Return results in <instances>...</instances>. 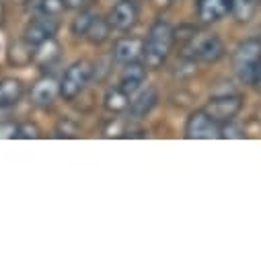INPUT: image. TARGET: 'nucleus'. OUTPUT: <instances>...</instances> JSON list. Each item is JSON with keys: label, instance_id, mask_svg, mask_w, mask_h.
<instances>
[{"label": "nucleus", "instance_id": "1", "mask_svg": "<svg viewBox=\"0 0 261 261\" xmlns=\"http://www.w3.org/2000/svg\"><path fill=\"white\" fill-rule=\"evenodd\" d=\"M173 43H175V29L163 19L156 21L144 39L142 58H144L146 68H150V70L163 68V64L167 62V58L173 49Z\"/></svg>", "mask_w": 261, "mask_h": 261}, {"label": "nucleus", "instance_id": "2", "mask_svg": "<svg viewBox=\"0 0 261 261\" xmlns=\"http://www.w3.org/2000/svg\"><path fill=\"white\" fill-rule=\"evenodd\" d=\"M261 64V39L249 37L241 41L232 54V70L241 83L253 85L255 72Z\"/></svg>", "mask_w": 261, "mask_h": 261}, {"label": "nucleus", "instance_id": "3", "mask_svg": "<svg viewBox=\"0 0 261 261\" xmlns=\"http://www.w3.org/2000/svg\"><path fill=\"white\" fill-rule=\"evenodd\" d=\"M93 79V64L87 60H79L66 68V72L60 79V97L64 101H72L76 99L85 87L89 85V81Z\"/></svg>", "mask_w": 261, "mask_h": 261}, {"label": "nucleus", "instance_id": "4", "mask_svg": "<svg viewBox=\"0 0 261 261\" xmlns=\"http://www.w3.org/2000/svg\"><path fill=\"white\" fill-rule=\"evenodd\" d=\"M189 51L193 60H202L206 64H214L224 58V43L214 33H195L189 41Z\"/></svg>", "mask_w": 261, "mask_h": 261}, {"label": "nucleus", "instance_id": "5", "mask_svg": "<svg viewBox=\"0 0 261 261\" xmlns=\"http://www.w3.org/2000/svg\"><path fill=\"white\" fill-rule=\"evenodd\" d=\"M243 109V97L241 95H218V97H212L204 111L216 121V123H228L237 117V113Z\"/></svg>", "mask_w": 261, "mask_h": 261}, {"label": "nucleus", "instance_id": "6", "mask_svg": "<svg viewBox=\"0 0 261 261\" xmlns=\"http://www.w3.org/2000/svg\"><path fill=\"white\" fill-rule=\"evenodd\" d=\"M185 136L189 140H212L220 138V123H216L204 109L193 111L185 123Z\"/></svg>", "mask_w": 261, "mask_h": 261}, {"label": "nucleus", "instance_id": "7", "mask_svg": "<svg viewBox=\"0 0 261 261\" xmlns=\"http://www.w3.org/2000/svg\"><path fill=\"white\" fill-rule=\"evenodd\" d=\"M109 23L115 31H132L138 23V7L136 0H119L113 5L111 13H109Z\"/></svg>", "mask_w": 261, "mask_h": 261}, {"label": "nucleus", "instance_id": "8", "mask_svg": "<svg viewBox=\"0 0 261 261\" xmlns=\"http://www.w3.org/2000/svg\"><path fill=\"white\" fill-rule=\"evenodd\" d=\"M56 29H58L56 19L41 15V17H37V19H33V21L25 27L23 41H27V43H31V45L35 47V45L47 41L49 37H54V35H56Z\"/></svg>", "mask_w": 261, "mask_h": 261}, {"label": "nucleus", "instance_id": "9", "mask_svg": "<svg viewBox=\"0 0 261 261\" xmlns=\"http://www.w3.org/2000/svg\"><path fill=\"white\" fill-rule=\"evenodd\" d=\"M144 83H146V64H140V62L125 64V68L119 76V87L127 95H134L144 87Z\"/></svg>", "mask_w": 261, "mask_h": 261}, {"label": "nucleus", "instance_id": "10", "mask_svg": "<svg viewBox=\"0 0 261 261\" xmlns=\"http://www.w3.org/2000/svg\"><path fill=\"white\" fill-rule=\"evenodd\" d=\"M144 51V39L140 37H121L117 39L113 47V58L119 64H129V62H138Z\"/></svg>", "mask_w": 261, "mask_h": 261}, {"label": "nucleus", "instance_id": "11", "mask_svg": "<svg viewBox=\"0 0 261 261\" xmlns=\"http://www.w3.org/2000/svg\"><path fill=\"white\" fill-rule=\"evenodd\" d=\"M232 9V0H198V17L202 23L210 25L226 17Z\"/></svg>", "mask_w": 261, "mask_h": 261}, {"label": "nucleus", "instance_id": "12", "mask_svg": "<svg viewBox=\"0 0 261 261\" xmlns=\"http://www.w3.org/2000/svg\"><path fill=\"white\" fill-rule=\"evenodd\" d=\"M60 95V83H56L51 76H45L37 81L31 89V103L35 107H49L56 97Z\"/></svg>", "mask_w": 261, "mask_h": 261}, {"label": "nucleus", "instance_id": "13", "mask_svg": "<svg viewBox=\"0 0 261 261\" xmlns=\"http://www.w3.org/2000/svg\"><path fill=\"white\" fill-rule=\"evenodd\" d=\"M156 101H159L156 89L154 87H144L136 93L134 99H129V113H132L134 117H144L154 109Z\"/></svg>", "mask_w": 261, "mask_h": 261}, {"label": "nucleus", "instance_id": "14", "mask_svg": "<svg viewBox=\"0 0 261 261\" xmlns=\"http://www.w3.org/2000/svg\"><path fill=\"white\" fill-rule=\"evenodd\" d=\"M21 95H23V83L19 79H3L0 81V109L17 105Z\"/></svg>", "mask_w": 261, "mask_h": 261}, {"label": "nucleus", "instance_id": "15", "mask_svg": "<svg viewBox=\"0 0 261 261\" xmlns=\"http://www.w3.org/2000/svg\"><path fill=\"white\" fill-rule=\"evenodd\" d=\"M58 56H60V45H58V41L54 37H49L47 41L35 45L33 62L39 64L41 68H45V66H51V64L58 60Z\"/></svg>", "mask_w": 261, "mask_h": 261}, {"label": "nucleus", "instance_id": "16", "mask_svg": "<svg viewBox=\"0 0 261 261\" xmlns=\"http://www.w3.org/2000/svg\"><path fill=\"white\" fill-rule=\"evenodd\" d=\"M111 29H113V27H111L109 19H103V17L95 15L93 21H91V25H89V29H87V33H85V37H87L91 43L99 45V43H103V41L109 39Z\"/></svg>", "mask_w": 261, "mask_h": 261}, {"label": "nucleus", "instance_id": "17", "mask_svg": "<svg viewBox=\"0 0 261 261\" xmlns=\"http://www.w3.org/2000/svg\"><path fill=\"white\" fill-rule=\"evenodd\" d=\"M129 107V95L121 89V87H113L105 93V109L111 113H119L125 111Z\"/></svg>", "mask_w": 261, "mask_h": 261}, {"label": "nucleus", "instance_id": "18", "mask_svg": "<svg viewBox=\"0 0 261 261\" xmlns=\"http://www.w3.org/2000/svg\"><path fill=\"white\" fill-rule=\"evenodd\" d=\"M259 0H232V9L230 15L239 21V23H247L253 19L255 11H257Z\"/></svg>", "mask_w": 261, "mask_h": 261}, {"label": "nucleus", "instance_id": "19", "mask_svg": "<svg viewBox=\"0 0 261 261\" xmlns=\"http://www.w3.org/2000/svg\"><path fill=\"white\" fill-rule=\"evenodd\" d=\"M37 13L39 15H45V17H60L64 11L68 9L66 5V0H37V5H35Z\"/></svg>", "mask_w": 261, "mask_h": 261}, {"label": "nucleus", "instance_id": "20", "mask_svg": "<svg viewBox=\"0 0 261 261\" xmlns=\"http://www.w3.org/2000/svg\"><path fill=\"white\" fill-rule=\"evenodd\" d=\"M93 17H95V13H91V11H81V15L72 21V33L74 35H83L85 37V33H87V29H89V25H91V21H93Z\"/></svg>", "mask_w": 261, "mask_h": 261}, {"label": "nucleus", "instance_id": "21", "mask_svg": "<svg viewBox=\"0 0 261 261\" xmlns=\"http://www.w3.org/2000/svg\"><path fill=\"white\" fill-rule=\"evenodd\" d=\"M39 127L35 123H21L15 129V138H23V140H31V138H39Z\"/></svg>", "mask_w": 261, "mask_h": 261}, {"label": "nucleus", "instance_id": "22", "mask_svg": "<svg viewBox=\"0 0 261 261\" xmlns=\"http://www.w3.org/2000/svg\"><path fill=\"white\" fill-rule=\"evenodd\" d=\"M56 136L58 138H72V136H76V125L74 123H70L68 119H64V121H60V125H58V129H56Z\"/></svg>", "mask_w": 261, "mask_h": 261}, {"label": "nucleus", "instance_id": "23", "mask_svg": "<svg viewBox=\"0 0 261 261\" xmlns=\"http://www.w3.org/2000/svg\"><path fill=\"white\" fill-rule=\"evenodd\" d=\"M243 136H245V134H243V129L234 127L232 121L220 125V138H243Z\"/></svg>", "mask_w": 261, "mask_h": 261}, {"label": "nucleus", "instance_id": "24", "mask_svg": "<svg viewBox=\"0 0 261 261\" xmlns=\"http://www.w3.org/2000/svg\"><path fill=\"white\" fill-rule=\"evenodd\" d=\"M253 87L261 93V64H259V68H257V72H255V79H253Z\"/></svg>", "mask_w": 261, "mask_h": 261}, {"label": "nucleus", "instance_id": "25", "mask_svg": "<svg viewBox=\"0 0 261 261\" xmlns=\"http://www.w3.org/2000/svg\"><path fill=\"white\" fill-rule=\"evenodd\" d=\"M85 3H87V0H66L68 7H83Z\"/></svg>", "mask_w": 261, "mask_h": 261}, {"label": "nucleus", "instance_id": "26", "mask_svg": "<svg viewBox=\"0 0 261 261\" xmlns=\"http://www.w3.org/2000/svg\"><path fill=\"white\" fill-rule=\"evenodd\" d=\"M0 23H3V5H0Z\"/></svg>", "mask_w": 261, "mask_h": 261}]
</instances>
